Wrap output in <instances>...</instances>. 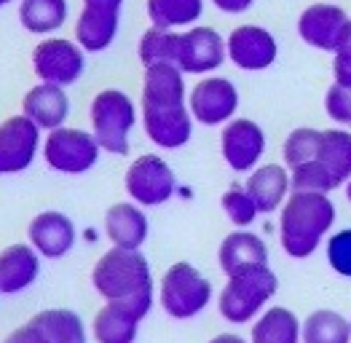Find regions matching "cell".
I'll list each match as a JSON object with an SVG mask.
<instances>
[{
  "mask_svg": "<svg viewBox=\"0 0 351 343\" xmlns=\"http://www.w3.org/2000/svg\"><path fill=\"white\" fill-rule=\"evenodd\" d=\"M204 14V0H147L150 27L188 29Z\"/></svg>",
  "mask_w": 351,
  "mask_h": 343,
  "instance_id": "obj_28",
  "label": "cell"
},
{
  "mask_svg": "<svg viewBox=\"0 0 351 343\" xmlns=\"http://www.w3.org/2000/svg\"><path fill=\"white\" fill-rule=\"evenodd\" d=\"M226 54L228 62L244 73H261L268 70L279 57V43L271 35V29L261 25H239L226 38Z\"/></svg>",
  "mask_w": 351,
  "mask_h": 343,
  "instance_id": "obj_14",
  "label": "cell"
},
{
  "mask_svg": "<svg viewBox=\"0 0 351 343\" xmlns=\"http://www.w3.org/2000/svg\"><path fill=\"white\" fill-rule=\"evenodd\" d=\"M327 263L335 274L351 279V228L327 236Z\"/></svg>",
  "mask_w": 351,
  "mask_h": 343,
  "instance_id": "obj_33",
  "label": "cell"
},
{
  "mask_svg": "<svg viewBox=\"0 0 351 343\" xmlns=\"http://www.w3.org/2000/svg\"><path fill=\"white\" fill-rule=\"evenodd\" d=\"M140 316L126 306L105 303L91 322V335L97 343H134L140 333Z\"/></svg>",
  "mask_w": 351,
  "mask_h": 343,
  "instance_id": "obj_24",
  "label": "cell"
},
{
  "mask_svg": "<svg viewBox=\"0 0 351 343\" xmlns=\"http://www.w3.org/2000/svg\"><path fill=\"white\" fill-rule=\"evenodd\" d=\"M140 108L132 102V97L121 88H102L88 108V121H91V134L102 150L113 156H126L129 153V140L137 126Z\"/></svg>",
  "mask_w": 351,
  "mask_h": 343,
  "instance_id": "obj_4",
  "label": "cell"
},
{
  "mask_svg": "<svg viewBox=\"0 0 351 343\" xmlns=\"http://www.w3.org/2000/svg\"><path fill=\"white\" fill-rule=\"evenodd\" d=\"M8 3H14V0H0V8H3V5H8Z\"/></svg>",
  "mask_w": 351,
  "mask_h": 343,
  "instance_id": "obj_41",
  "label": "cell"
},
{
  "mask_svg": "<svg viewBox=\"0 0 351 343\" xmlns=\"http://www.w3.org/2000/svg\"><path fill=\"white\" fill-rule=\"evenodd\" d=\"M32 70L40 84L73 86L86 70V51L67 38H43L32 49Z\"/></svg>",
  "mask_w": 351,
  "mask_h": 343,
  "instance_id": "obj_9",
  "label": "cell"
},
{
  "mask_svg": "<svg viewBox=\"0 0 351 343\" xmlns=\"http://www.w3.org/2000/svg\"><path fill=\"white\" fill-rule=\"evenodd\" d=\"M40 260L32 244H11L0 252V295H19L40 276Z\"/></svg>",
  "mask_w": 351,
  "mask_h": 343,
  "instance_id": "obj_19",
  "label": "cell"
},
{
  "mask_svg": "<svg viewBox=\"0 0 351 343\" xmlns=\"http://www.w3.org/2000/svg\"><path fill=\"white\" fill-rule=\"evenodd\" d=\"M226 59V38L217 29L193 25L177 32L175 67L185 75H212L217 67H223Z\"/></svg>",
  "mask_w": 351,
  "mask_h": 343,
  "instance_id": "obj_10",
  "label": "cell"
},
{
  "mask_svg": "<svg viewBox=\"0 0 351 343\" xmlns=\"http://www.w3.org/2000/svg\"><path fill=\"white\" fill-rule=\"evenodd\" d=\"M22 115H27L40 132H51V129L64 126L67 118H70L67 88L54 84L32 86L22 99Z\"/></svg>",
  "mask_w": 351,
  "mask_h": 343,
  "instance_id": "obj_17",
  "label": "cell"
},
{
  "mask_svg": "<svg viewBox=\"0 0 351 343\" xmlns=\"http://www.w3.org/2000/svg\"><path fill=\"white\" fill-rule=\"evenodd\" d=\"M188 110L202 126H226L239 110V88L231 78L204 75L188 91Z\"/></svg>",
  "mask_w": 351,
  "mask_h": 343,
  "instance_id": "obj_12",
  "label": "cell"
},
{
  "mask_svg": "<svg viewBox=\"0 0 351 343\" xmlns=\"http://www.w3.org/2000/svg\"><path fill=\"white\" fill-rule=\"evenodd\" d=\"M43 132L27 115H11L0 123V174H19L32 167L40 153Z\"/></svg>",
  "mask_w": 351,
  "mask_h": 343,
  "instance_id": "obj_13",
  "label": "cell"
},
{
  "mask_svg": "<svg viewBox=\"0 0 351 343\" xmlns=\"http://www.w3.org/2000/svg\"><path fill=\"white\" fill-rule=\"evenodd\" d=\"M332 81L351 88V38L332 54Z\"/></svg>",
  "mask_w": 351,
  "mask_h": 343,
  "instance_id": "obj_35",
  "label": "cell"
},
{
  "mask_svg": "<svg viewBox=\"0 0 351 343\" xmlns=\"http://www.w3.org/2000/svg\"><path fill=\"white\" fill-rule=\"evenodd\" d=\"M303 343H351V322L332 309L311 311L303 322Z\"/></svg>",
  "mask_w": 351,
  "mask_h": 343,
  "instance_id": "obj_29",
  "label": "cell"
},
{
  "mask_svg": "<svg viewBox=\"0 0 351 343\" xmlns=\"http://www.w3.org/2000/svg\"><path fill=\"white\" fill-rule=\"evenodd\" d=\"M303 324L295 311L285 306H271L252 322L250 343H303Z\"/></svg>",
  "mask_w": 351,
  "mask_h": 343,
  "instance_id": "obj_25",
  "label": "cell"
},
{
  "mask_svg": "<svg viewBox=\"0 0 351 343\" xmlns=\"http://www.w3.org/2000/svg\"><path fill=\"white\" fill-rule=\"evenodd\" d=\"M70 16L67 0H19V22L32 35L49 38L64 27Z\"/></svg>",
  "mask_w": 351,
  "mask_h": 343,
  "instance_id": "obj_27",
  "label": "cell"
},
{
  "mask_svg": "<svg viewBox=\"0 0 351 343\" xmlns=\"http://www.w3.org/2000/svg\"><path fill=\"white\" fill-rule=\"evenodd\" d=\"M206 343H250V341H244V338H241V335H236V333H220V335L209 338Z\"/></svg>",
  "mask_w": 351,
  "mask_h": 343,
  "instance_id": "obj_39",
  "label": "cell"
},
{
  "mask_svg": "<svg viewBox=\"0 0 351 343\" xmlns=\"http://www.w3.org/2000/svg\"><path fill=\"white\" fill-rule=\"evenodd\" d=\"M223 161L234 172H252L261 167L265 153V132L252 118H231L220 132Z\"/></svg>",
  "mask_w": 351,
  "mask_h": 343,
  "instance_id": "obj_15",
  "label": "cell"
},
{
  "mask_svg": "<svg viewBox=\"0 0 351 343\" xmlns=\"http://www.w3.org/2000/svg\"><path fill=\"white\" fill-rule=\"evenodd\" d=\"M121 27V14H108V11H91L81 8L75 19V43L86 54H102L113 46Z\"/></svg>",
  "mask_w": 351,
  "mask_h": 343,
  "instance_id": "obj_23",
  "label": "cell"
},
{
  "mask_svg": "<svg viewBox=\"0 0 351 343\" xmlns=\"http://www.w3.org/2000/svg\"><path fill=\"white\" fill-rule=\"evenodd\" d=\"M217 263L226 276H234V274H241L255 265H268V247L258 233L236 228L234 233H228L223 239V244L217 250Z\"/></svg>",
  "mask_w": 351,
  "mask_h": 343,
  "instance_id": "obj_21",
  "label": "cell"
},
{
  "mask_svg": "<svg viewBox=\"0 0 351 343\" xmlns=\"http://www.w3.org/2000/svg\"><path fill=\"white\" fill-rule=\"evenodd\" d=\"M46 343H86V324L70 309H46L29 319Z\"/></svg>",
  "mask_w": 351,
  "mask_h": 343,
  "instance_id": "obj_26",
  "label": "cell"
},
{
  "mask_svg": "<svg viewBox=\"0 0 351 343\" xmlns=\"http://www.w3.org/2000/svg\"><path fill=\"white\" fill-rule=\"evenodd\" d=\"M212 5L223 14H244L255 5V0H212Z\"/></svg>",
  "mask_w": 351,
  "mask_h": 343,
  "instance_id": "obj_37",
  "label": "cell"
},
{
  "mask_svg": "<svg viewBox=\"0 0 351 343\" xmlns=\"http://www.w3.org/2000/svg\"><path fill=\"white\" fill-rule=\"evenodd\" d=\"M75 239H78L75 223L57 209L35 215L27 226V241L35 247V252L46 260L64 257L75 247Z\"/></svg>",
  "mask_w": 351,
  "mask_h": 343,
  "instance_id": "obj_16",
  "label": "cell"
},
{
  "mask_svg": "<svg viewBox=\"0 0 351 343\" xmlns=\"http://www.w3.org/2000/svg\"><path fill=\"white\" fill-rule=\"evenodd\" d=\"M319 137H322V129H311V126H300L293 129L285 140L282 147V156H285V167L295 169L300 164H308L314 161L317 150H319Z\"/></svg>",
  "mask_w": 351,
  "mask_h": 343,
  "instance_id": "obj_31",
  "label": "cell"
},
{
  "mask_svg": "<svg viewBox=\"0 0 351 343\" xmlns=\"http://www.w3.org/2000/svg\"><path fill=\"white\" fill-rule=\"evenodd\" d=\"M84 8H91V11H108V14H121L123 0H84Z\"/></svg>",
  "mask_w": 351,
  "mask_h": 343,
  "instance_id": "obj_38",
  "label": "cell"
},
{
  "mask_svg": "<svg viewBox=\"0 0 351 343\" xmlns=\"http://www.w3.org/2000/svg\"><path fill=\"white\" fill-rule=\"evenodd\" d=\"M3 343H46V341H43V335L27 322V324L16 327L14 333H8V338H5Z\"/></svg>",
  "mask_w": 351,
  "mask_h": 343,
  "instance_id": "obj_36",
  "label": "cell"
},
{
  "mask_svg": "<svg viewBox=\"0 0 351 343\" xmlns=\"http://www.w3.org/2000/svg\"><path fill=\"white\" fill-rule=\"evenodd\" d=\"M279 279L268 265H255L241 274L228 276L226 287L220 289L217 309L226 322L231 324H247L265 311L268 300L276 295Z\"/></svg>",
  "mask_w": 351,
  "mask_h": 343,
  "instance_id": "obj_5",
  "label": "cell"
},
{
  "mask_svg": "<svg viewBox=\"0 0 351 343\" xmlns=\"http://www.w3.org/2000/svg\"><path fill=\"white\" fill-rule=\"evenodd\" d=\"M220 206H223L226 217L234 223L236 228H250V226L258 220V215H261L258 204H255L252 196L247 193V188H244V185H239V182H234V185L223 193Z\"/></svg>",
  "mask_w": 351,
  "mask_h": 343,
  "instance_id": "obj_32",
  "label": "cell"
},
{
  "mask_svg": "<svg viewBox=\"0 0 351 343\" xmlns=\"http://www.w3.org/2000/svg\"><path fill=\"white\" fill-rule=\"evenodd\" d=\"M212 282L191 263H175L167 268L158 285V303L172 319H193L212 303Z\"/></svg>",
  "mask_w": 351,
  "mask_h": 343,
  "instance_id": "obj_6",
  "label": "cell"
},
{
  "mask_svg": "<svg viewBox=\"0 0 351 343\" xmlns=\"http://www.w3.org/2000/svg\"><path fill=\"white\" fill-rule=\"evenodd\" d=\"M324 113L338 126H351V88L332 84L324 94Z\"/></svg>",
  "mask_w": 351,
  "mask_h": 343,
  "instance_id": "obj_34",
  "label": "cell"
},
{
  "mask_svg": "<svg viewBox=\"0 0 351 343\" xmlns=\"http://www.w3.org/2000/svg\"><path fill=\"white\" fill-rule=\"evenodd\" d=\"M349 322H351V319H349Z\"/></svg>",
  "mask_w": 351,
  "mask_h": 343,
  "instance_id": "obj_42",
  "label": "cell"
},
{
  "mask_svg": "<svg viewBox=\"0 0 351 343\" xmlns=\"http://www.w3.org/2000/svg\"><path fill=\"white\" fill-rule=\"evenodd\" d=\"M140 121L145 137L161 150L185 147L193 137V115L188 110L185 73L175 64H150L143 75Z\"/></svg>",
  "mask_w": 351,
  "mask_h": 343,
  "instance_id": "obj_1",
  "label": "cell"
},
{
  "mask_svg": "<svg viewBox=\"0 0 351 343\" xmlns=\"http://www.w3.org/2000/svg\"><path fill=\"white\" fill-rule=\"evenodd\" d=\"M123 188L129 193V201L145 206H161L177 193V177L167 158L158 153L137 156L123 174Z\"/></svg>",
  "mask_w": 351,
  "mask_h": 343,
  "instance_id": "obj_8",
  "label": "cell"
},
{
  "mask_svg": "<svg viewBox=\"0 0 351 343\" xmlns=\"http://www.w3.org/2000/svg\"><path fill=\"white\" fill-rule=\"evenodd\" d=\"M91 285L105 303L126 306L140 319H145L153 309V271L140 250L110 247L94 263Z\"/></svg>",
  "mask_w": 351,
  "mask_h": 343,
  "instance_id": "obj_2",
  "label": "cell"
},
{
  "mask_svg": "<svg viewBox=\"0 0 351 343\" xmlns=\"http://www.w3.org/2000/svg\"><path fill=\"white\" fill-rule=\"evenodd\" d=\"M99 153H102V147L91 132L70 129V126H59V129L46 132L43 145H40L43 161L59 174H86L97 167Z\"/></svg>",
  "mask_w": 351,
  "mask_h": 343,
  "instance_id": "obj_7",
  "label": "cell"
},
{
  "mask_svg": "<svg viewBox=\"0 0 351 343\" xmlns=\"http://www.w3.org/2000/svg\"><path fill=\"white\" fill-rule=\"evenodd\" d=\"M298 35L311 49L335 54L351 38V16L335 3H314L298 16Z\"/></svg>",
  "mask_w": 351,
  "mask_h": 343,
  "instance_id": "obj_11",
  "label": "cell"
},
{
  "mask_svg": "<svg viewBox=\"0 0 351 343\" xmlns=\"http://www.w3.org/2000/svg\"><path fill=\"white\" fill-rule=\"evenodd\" d=\"M346 199L351 201V180H349V182H346Z\"/></svg>",
  "mask_w": 351,
  "mask_h": 343,
  "instance_id": "obj_40",
  "label": "cell"
},
{
  "mask_svg": "<svg viewBox=\"0 0 351 343\" xmlns=\"http://www.w3.org/2000/svg\"><path fill=\"white\" fill-rule=\"evenodd\" d=\"M177 32L180 29L147 27L143 32V38H140V46H137L140 62L145 67H150V64H175Z\"/></svg>",
  "mask_w": 351,
  "mask_h": 343,
  "instance_id": "obj_30",
  "label": "cell"
},
{
  "mask_svg": "<svg viewBox=\"0 0 351 343\" xmlns=\"http://www.w3.org/2000/svg\"><path fill=\"white\" fill-rule=\"evenodd\" d=\"M330 177L332 188H341L351 180V132L349 129H324L314 161Z\"/></svg>",
  "mask_w": 351,
  "mask_h": 343,
  "instance_id": "obj_22",
  "label": "cell"
},
{
  "mask_svg": "<svg viewBox=\"0 0 351 343\" xmlns=\"http://www.w3.org/2000/svg\"><path fill=\"white\" fill-rule=\"evenodd\" d=\"M150 223L145 209L134 201H118L105 212V236L113 247L121 250H140L147 241Z\"/></svg>",
  "mask_w": 351,
  "mask_h": 343,
  "instance_id": "obj_18",
  "label": "cell"
},
{
  "mask_svg": "<svg viewBox=\"0 0 351 343\" xmlns=\"http://www.w3.org/2000/svg\"><path fill=\"white\" fill-rule=\"evenodd\" d=\"M335 226V204L327 193L293 191L279 215L282 250L295 260L311 257Z\"/></svg>",
  "mask_w": 351,
  "mask_h": 343,
  "instance_id": "obj_3",
  "label": "cell"
},
{
  "mask_svg": "<svg viewBox=\"0 0 351 343\" xmlns=\"http://www.w3.org/2000/svg\"><path fill=\"white\" fill-rule=\"evenodd\" d=\"M244 188L252 196V201L258 204L261 215H271V212L282 209L287 196L293 193L290 169L282 164H261L258 169L250 172Z\"/></svg>",
  "mask_w": 351,
  "mask_h": 343,
  "instance_id": "obj_20",
  "label": "cell"
}]
</instances>
